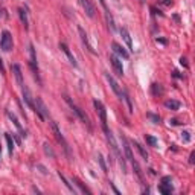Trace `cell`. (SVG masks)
I'll return each instance as SVG.
<instances>
[{"mask_svg":"<svg viewBox=\"0 0 195 195\" xmlns=\"http://www.w3.org/2000/svg\"><path fill=\"white\" fill-rule=\"evenodd\" d=\"M64 99H66V102H67V104L70 105L72 111H73V113H75V114H76V116H78L79 119H81V122H82V124L87 126V130H89V131H91V124H90L89 116H87V114H86V113H84V111H82V110H81V108H79L78 105H75V104L72 102V99L69 98V96H67V95H64Z\"/></svg>","mask_w":195,"mask_h":195,"instance_id":"cell-1","label":"cell"},{"mask_svg":"<svg viewBox=\"0 0 195 195\" xmlns=\"http://www.w3.org/2000/svg\"><path fill=\"white\" fill-rule=\"evenodd\" d=\"M6 114H8V117H9V119H11V121L14 122V125H16V128H17V130H18V133H20V136H21V137H26V133H24L23 126L20 125V122H18V119L16 117V114H14V113H11V111H8Z\"/></svg>","mask_w":195,"mask_h":195,"instance_id":"cell-15","label":"cell"},{"mask_svg":"<svg viewBox=\"0 0 195 195\" xmlns=\"http://www.w3.org/2000/svg\"><path fill=\"white\" fill-rule=\"evenodd\" d=\"M29 67L32 70V75L37 79L38 84H41V79H40V73H38V66H37V55H35V49H34V44L29 43Z\"/></svg>","mask_w":195,"mask_h":195,"instance_id":"cell-2","label":"cell"},{"mask_svg":"<svg viewBox=\"0 0 195 195\" xmlns=\"http://www.w3.org/2000/svg\"><path fill=\"white\" fill-rule=\"evenodd\" d=\"M0 47L5 51V52H9L12 49V35L9 31H3L2 37H0Z\"/></svg>","mask_w":195,"mask_h":195,"instance_id":"cell-5","label":"cell"},{"mask_svg":"<svg viewBox=\"0 0 195 195\" xmlns=\"http://www.w3.org/2000/svg\"><path fill=\"white\" fill-rule=\"evenodd\" d=\"M12 72H14V76H16V81H17V84L21 87V86L24 84V81H23V73H21L20 66H18V64H14V66H12Z\"/></svg>","mask_w":195,"mask_h":195,"instance_id":"cell-16","label":"cell"},{"mask_svg":"<svg viewBox=\"0 0 195 195\" xmlns=\"http://www.w3.org/2000/svg\"><path fill=\"white\" fill-rule=\"evenodd\" d=\"M105 20H107V23H108V28H110L111 31H114V29H116V26H114V20H113L111 14H110L108 11H105Z\"/></svg>","mask_w":195,"mask_h":195,"instance_id":"cell-26","label":"cell"},{"mask_svg":"<svg viewBox=\"0 0 195 195\" xmlns=\"http://www.w3.org/2000/svg\"><path fill=\"white\" fill-rule=\"evenodd\" d=\"M34 107H35L34 111H37V114L41 119H49V110H47V107L44 105V102H43V99L40 96H37L34 99Z\"/></svg>","mask_w":195,"mask_h":195,"instance_id":"cell-4","label":"cell"},{"mask_svg":"<svg viewBox=\"0 0 195 195\" xmlns=\"http://www.w3.org/2000/svg\"><path fill=\"white\" fill-rule=\"evenodd\" d=\"M72 180H73V181H75V184L81 189V192H84V194H90V191L86 188V186H84V184H82V181H81V180H78V178H72Z\"/></svg>","mask_w":195,"mask_h":195,"instance_id":"cell-27","label":"cell"},{"mask_svg":"<svg viewBox=\"0 0 195 195\" xmlns=\"http://www.w3.org/2000/svg\"><path fill=\"white\" fill-rule=\"evenodd\" d=\"M0 72H2V73H5V66H3V61H2V58H0Z\"/></svg>","mask_w":195,"mask_h":195,"instance_id":"cell-37","label":"cell"},{"mask_svg":"<svg viewBox=\"0 0 195 195\" xmlns=\"http://www.w3.org/2000/svg\"><path fill=\"white\" fill-rule=\"evenodd\" d=\"M151 93H153V96H162L163 93H165V89H163V86L162 84H153L151 86Z\"/></svg>","mask_w":195,"mask_h":195,"instance_id":"cell-20","label":"cell"},{"mask_svg":"<svg viewBox=\"0 0 195 195\" xmlns=\"http://www.w3.org/2000/svg\"><path fill=\"white\" fill-rule=\"evenodd\" d=\"M0 154H2V149H0Z\"/></svg>","mask_w":195,"mask_h":195,"instance_id":"cell-41","label":"cell"},{"mask_svg":"<svg viewBox=\"0 0 195 195\" xmlns=\"http://www.w3.org/2000/svg\"><path fill=\"white\" fill-rule=\"evenodd\" d=\"M51 128H52V133L53 136H55V139L58 140V143H61V146L66 149V153L69 154V145L66 142V139H64V136L61 134V130L58 128V125L55 124V122H51Z\"/></svg>","mask_w":195,"mask_h":195,"instance_id":"cell-6","label":"cell"},{"mask_svg":"<svg viewBox=\"0 0 195 195\" xmlns=\"http://www.w3.org/2000/svg\"><path fill=\"white\" fill-rule=\"evenodd\" d=\"M5 137H6V142H8L9 153L12 154V151H14V142H12V137H11V134H9V133H5Z\"/></svg>","mask_w":195,"mask_h":195,"instance_id":"cell-28","label":"cell"},{"mask_svg":"<svg viewBox=\"0 0 195 195\" xmlns=\"http://www.w3.org/2000/svg\"><path fill=\"white\" fill-rule=\"evenodd\" d=\"M93 105H95L96 113L99 114V119H101L102 130L105 131V130H108V126H107V111H105V107H104V104H102L101 101H98V99H95V101H93Z\"/></svg>","mask_w":195,"mask_h":195,"instance_id":"cell-3","label":"cell"},{"mask_svg":"<svg viewBox=\"0 0 195 195\" xmlns=\"http://www.w3.org/2000/svg\"><path fill=\"white\" fill-rule=\"evenodd\" d=\"M131 165H133V169H134V172H136V175L139 177L140 181H143V175H142V171H140V166H139V163L136 162V159L131 162Z\"/></svg>","mask_w":195,"mask_h":195,"instance_id":"cell-23","label":"cell"},{"mask_svg":"<svg viewBox=\"0 0 195 195\" xmlns=\"http://www.w3.org/2000/svg\"><path fill=\"white\" fill-rule=\"evenodd\" d=\"M159 3L165 5V6H171V5H172V2H171V0H159Z\"/></svg>","mask_w":195,"mask_h":195,"instance_id":"cell-34","label":"cell"},{"mask_svg":"<svg viewBox=\"0 0 195 195\" xmlns=\"http://www.w3.org/2000/svg\"><path fill=\"white\" fill-rule=\"evenodd\" d=\"M58 175H60V178H61V181H63V183H64V184H66V188H67V189H69V191H70V192H73V194H78V191H76V189H75V188H73V186H72L70 183H69V181H67V178L64 177V175H63V174H61V172H58Z\"/></svg>","mask_w":195,"mask_h":195,"instance_id":"cell-24","label":"cell"},{"mask_svg":"<svg viewBox=\"0 0 195 195\" xmlns=\"http://www.w3.org/2000/svg\"><path fill=\"white\" fill-rule=\"evenodd\" d=\"M194 162H195V153L192 151V153H191V156H189V163H191V165H194Z\"/></svg>","mask_w":195,"mask_h":195,"instance_id":"cell-35","label":"cell"},{"mask_svg":"<svg viewBox=\"0 0 195 195\" xmlns=\"http://www.w3.org/2000/svg\"><path fill=\"white\" fill-rule=\"evenodd\" d=\"M121 140H122V146H124V151H125L126 159L130 160V162H133L134 157H133V153H131V146H130V143H128V140H126V137H125L124 134H121Z\"/></svg>","mask_w":195,"mask_h":195,"instance_id":"cell-14","label":"cell"},{"mask_svg":"<svg viewBox=\"0 0 195 195\" xmlns=\"http://www.w3.org/2000/svg\"><path fill=\"white\" fill-rule=\"evenodd\" d=\"M145 139H146V143L149 145V146H157V139L156 137H153V136H145Z\"/></svg>","mask_w":195,"mask_h":195,"instance_id":"cell-31","label":"cell"},{"mask_svg":"<svg viewBox=\"0 0 195 195\" xmlns=\"http://www.w3.org/2000/svg\"><path fill=\"white\" fill-rule=\"evenodd\" d=\"M43 149H44V153H46L47 156H51L52 159H55V156H56V154H55V151L52 149V146H51V145H49L47 142L43 143Z\"/></svg>","mask_w":195,"mask_h":195,"instance_id":"cell-25","label":"cell"},{"mask_svg":"<svg viewBox=\"0 0 195 195\" xmlns=\"http://www.w3.org/2000/svg\"><path fill=\"white\" fill-rule=\"evenodd\" d=\"M146 117L151 121V122H154V124H160V116L159 114H153V113H148L146 114Z\"/></svg>","mask_w":195,"mask_h":195,"instance_id":"cell-30","label":"cell"},{"mask_svg":"<svg viewBox=\"0 0 195 195\" xmlns=\"http://www.w3.org/2000/svg\"><path fill=\"white\" fill-rule=\"evenodd\" d=\"M110 63L113 66V70L117 76H122L124 75V67H122V61L119 60V56L116 55H110Z\"/></svg>","mask_w":195,"mask_h":195,"instance_id":"cell-7","label":"cell"},{"mask_svg":"<svg viewBox=\"0 0 195 195\" xmlns=\"http://www.w3.org/2000/svg\"><path fill=\"white\" fill-rule=\"evenodd\" d=\"M21 95H23V101L26 102V105L29 107V108H32V110H35V107H34V99H32V96H31V91H29V89L23 84L21 87Z\"/></svg>","mask_w":195,"mask_h":195,"instance_id":"cell-9","label":"cell"},{"mask_svg":"<svg viewBox=\"0 0 195 195\" xmlns=\"http://www.w3.org/2000/svg\"><path fill=\"white\" fill-rule=\"evenodd\" d=\"M111 49H113L114 55H116V56H119V58H125V60H126V58L130 56V55H128V52L125 51L121 44H117L116 41H113V43H111Z\"/></svg>","mask_w":195,"mask_h":195,"instance_id":"cell-12","label":"cell"},{"mask_svg":"<svg viewBox=\"0 0 195 195\" xmlns=\"http://www.w3.org/2000/svg\"><path fill=\"white\" fill-rule=\"evenodd\" d=\"M122 98L125 99V102H126V105H128V111H130V113H133V104H131V99H130V96H128V93H126V91L122 93Z\"/></svg>","mask_w":195,"mask_h":195,"instance_id":"cell-29","label":"cell"},{"mask_svg":"<svg viewBox=\"0 0 195 195\" xmlns=\"http://www.w3.org/2000/svg\"><path fill=\"white\" fill-rule=\"evenodd\" d=\"M159 191L163 195H169L172 192V186H171V181H162V184L159 186Z\"/></svg>","mask_w":195,"mask_h":195,"instance_id":"cell-18","label":"cell"},{"mask_svg":"<svg viewBox=\"0 0 195 195\" xmlns=\"http://www.w3.org/2000/svg\"><path fill=\"white\" fill-rule=\"evenodd\" d=\"M60 49L63 51V52L66 53V56H67V60H69V63H70L73 67H78V63H76V60H75V56L72 55L70 49L67 47V44L66 43H60Z\"/></svg>","mask_w":195,"mask_h":195,"instance_id":"cell-13","label":"cell"},{"mask_svg":"<svg viewBox=\"0 0 195 195\" xmlns=\"http://www.w3.org/2000/svg\"><path fill=\"white\" fill-rule=\"evenodd\" d=\"M140 3H145V0H140Z\"/></svg>","mask_w":195,"mask_h":195,"instance_id":"cell-40","label":"cell"},{"mask_svg":"<svg viewBox=\"0 0 195 195\" xmlns=\"http://www.w3.org/2000/svg\"><path fill=\"white\" fill-rule=\"evenodd\" d=\"M18 16H20V20H21L24 29H28V26H29V23H28V16H26V11H24L23 8H18Z\"/></svg>","mask_w":195,"mask_h":195,"instance_id":"cell-22","label":"cell"},{"mask_svg":"<svg viewBox=\"0 0 195 195\" xmlns=\"http://www.w3.org/2000/svg\"><path fill=\"white\" fill-rule=\"evenodd\" d=\"M78 32H79V37H81V41H82V44L86 46V49H87V51H89L90 53L96 55L98 52H96V51H95V49L91 47V44L89 43V38H87V34H86V31H84V29H82L81 26H78Z\"/></svg>","mask_w":195,"mask_h":195,"instance_id":"cell-10","label":"cell"},{"mask_svg":"<svg viewBox=\"0 0 195 195\" xmlns=\"http://www.w3.org/2000/svg\"><path fill=\"white\" fill-rule=\"evenodd\" d=\"M99 3H101V5H102V6H104V9H105V11H107V5H105V0H99Z\"/></svg>","mask_w":195,"mask_h":195,"instance_id":"cell-39","label":"cell"},{"mask_svg":"<svg viewBox=\"0 0 195 195\" xmlns=\"http://www.w3.org/2000/svg\"><path fill=\"white\" fill-rule=\"evenodd\" d=\"M105 75V79L108 81V84H110V87H111V90L114 91V95L116 96H119V98H122V90H121V87H119V84H117V81L108 73V72H105L104 73Z\"/></svg>","mask_w":195,"mask_h":195,"instance_id":"cell-8","label":"cell"},{"mask_svg":"<svg viewBox=\"0 0 195 195\" xmlns=\"http://www.w3.org/2000/svg\"><path fill=\"white\" fill-rule=\"evenodd\" d=\"M98 162H99V165H101V169L107 172V166H105V162H104V157H102V154H99L98 153Z\"/></svg>","mask_w":195,"mask_h":195,"instance_id":"cell-32","label":"cell"},{"mask_svg":"<svg viewBox=\"0 0 195 195\" xmlns=\"http://www.w3.org/2000/svg\"><path fill=\"white\" fill-rule=\"evenodd\" d=\"M79 3H81L82 9L86 11V14H87L90 18L95 17V12H96V9H95V5L91 3V0H79Z\"/></svg>","mask_w":195,"mask_h":195,"instance_id":"cell-11","label":"cell"},{"mask_svg":"<svg viewBox=\"0 0 195 195\" xmlns=\"http://www.w3.org/2000/svg\"><path fill=\"white\" fill-rule=\"evenodd\" d=\"M180 64H181V66H188V63H186V58H183V56H181V58H180Z\"/></svg>","mask_w":195,"mask_h":195,"instance_id":"cell-36","label":"cell"},{"mask_svg":"<svg viewBox=\"0 0 195 195\" xmlns=\"http://www.w3.org/2000/svg\"><path fill=\"white\" fill-rule=\"evenodd\" d=\"M121 35L124 38V41L126 43V46H128V49L130 51H133V41H131V37H130V32L126 31V28H121Z\"/></svg>","mask_w":195,"mask_h":195,"instance_id":"cell-17","label":"cell"},{"mask_svg":"<svg viewBox=\"0 0 195 195\" xmlns=\"http://www.w3.org/2000/svg\"><path fill=\"white\" fill-rule=\"evenodd\" d=\"M133 146L137 149V153L140 154V157H142L143 160H148V153H146V149L143 148L140 143H139V142H134V140H133Z\"/></svg>","mask_w":195,"mask_h":195,"instance_id":"cell-19","label":"cell"},{"mask_svg":"<svg viewBox=\"0 0 195 195\" xmlns=\"http://www.w3.org/2000/svg\"><path fill=\"white\" fill-rule=\"evenodd\" d=\"M169 124H172V125H178L180 122H178L177 119H171V121H169Z\"/></svg>","mask_w":195,"mask_h":195,"instance_id":"cell-38","label":"cell"},{"mask_svg":"<svg viewBox=\"0 0 195 195\" xmlns=\"http://www.w3.org/2000/svg\"><path fill=\"white\" fill-rule=\"evenodd\" d=\"M165 107L169 108V110H172V111H175V110L180 108V102L175 101V99H168V101H165Z\"/></svg>","mask_w":195,"mask_h":195,"instance_id":"cell-21","label":"cell"},{"mask_svg":"<svg viewBox=\"0 0 195 195\" xmlns=\"http://www.w3.org/2000/svg\"><path fill=\"white\" fill-rule=\"evenodd\" d=\"M181 139L186 143H189L191 142V133H189V131H183V133H181Z\"/></svg>","mask_w":195,"mask_h":195,"instance_id":"cell-33","label":"cell"}]
</instances>
